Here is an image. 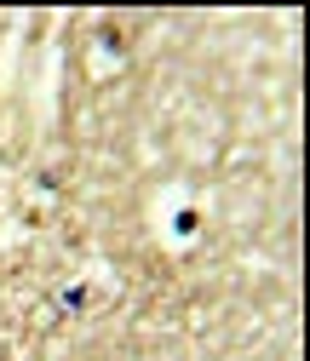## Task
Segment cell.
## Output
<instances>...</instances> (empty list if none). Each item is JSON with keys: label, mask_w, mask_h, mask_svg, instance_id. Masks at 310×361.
<instances>
[]
</instances>
